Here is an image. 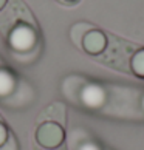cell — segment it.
Listing matches in <instances>:
<instances>
[{
    "label": "cell",
    "mask_w": 144,
    "mask_h": 150,
    "mask_svg": "<svg viewBox=\"0 0 144 150\" xmlns=\"http://www.w3.org/2000/svg\"><path fill=\"white\" fill-rule=\"evenodd\" d=\"M79 150H99L95 144H92V142H87V144H84V146H81V149Z\"/></svg>",
    "instance_id": "obj_9"
},
{
    "label": "cell",
    "mask_w": 144,
    "mask_h": 150,
    "mask_svg": "<svg viewBox=\"0 0 144 150\" xmlns=\"http://www.w3.org/2000/svg\"><path fill=\"white\" fill-rule=\"evenodd\" d=\"M130 73L144 77V50H136L130 62Z\"/></svg>",
    "instance_id": "obj_6"
},
{
    "label": "cell",
    "mask_w": 144,
    "mask_h": 150,
    "mask_svg": "<svg viewBox=\"0 0 144 150\" xmlns=\"http://www.w3.org/2000/svg\"><path fill=\"white\" fill-rule=\"evenodd\" d=\"M136 51V47L133 43H129L118 37H110L107 40V48L104 51L102 62L116 70L130 73V62Z\"/></svg>",
    "instance_id": "obj_1"
},
{
    "label": "cell",
    "mask_w": 144,
    "mask_h": 150,
    "mask_svg": "<svg viewBox=\"0 0 144 150\" xmlns=\"http://www.w3.org/2000/svg\"><path fill=\"white\" fill-rule=\"evenodd\" d=\"M8 42H9V47L16 50V51H20V53L30 51L37 42V33L33 26L23 23V22H19L11 30L8 36Z\"/></svg>",
    "instance_id": "obj_3"
},
{
    "label": "cell",
    "mask_w": 144,
    "mask_h": 150,
    "mask_svg": "<svg viewBox=\"0 0 144 150\" xmlns=\"http://www.w3.org/2000/svg\"><path fill=\"white\" fill-rule=\"evenodd\" d=\"M64 2H65V3H70V5H71V3H76L77 0H64Z\"/></svg>",
    "instance_id": "obj_11"
},
{
    "label": "cell",
    "mask_w": 144,
    "mask_h": 150,
    "mask_svg": "<svg viewBox=\"0 0 144 150\" xmlns=\"http://www.w3.org/2000/svg\"><path fill=\"white\" fill-rule=\"evenodd\" d=\"M8 136H9V130H8V127L5 125L2 121H0V146H3V144L6 142Z\"/></svg>",
    "instance_id": "obj_8"
},
{
    "label": "cell",
    "mask_w": 144,
    "mask_h": 150,
    "mask_svg": "<svg viewBox=\"0 0 144 150\" xmlns=\"http://www.w3.org/2000/svg\"><path fill=\"white\" fill-rule=\"evenodd\" d=\"M0 150H19L17 147V139H16V136H13L9 133L6 142L3 144V146H0Z\"/></svg>",
    "instance_id": "obj_7"
},
{
    "label": "cell",
    "mask_w": 144,
    "mask_h": 150,
    "mask_svg": "<svg viewBox=\"0 0 144 150\" xmlns=\"http://www.w3.org/2000/svg\"><path fill=\"white\" fill-rule=\"evenodd\" d=\"M79 45L84 48V51H87L88 54H93V56H98L106 51L107 48V36L104 34L102 31H99L96 28H90L84 37Z\"/></svg>",
    "instance_id": "obj_4"
},
{
    "label": "cell",
    "mask_w": 144,
    "mask_h": 150,
    "mask_svg": "<svg viewBox=\"0 0 144 150\" xmlns=\"http://www.w3.org/2000/svg\"><path fill=\"white\" fill-rule=\"evenodd\" d=\"M64 139V127L57 121H45L36 129V141L43 149H57Z\"/></svg>",
    "instance_id": "obj_2"
},
{
    "label": "cell",
    "mask_w": 144,
    "mask_h": 150,
    "mask_svg": "<svg viewBox=\"0 0 144 150\" xmlns=\"http://www.w3.org/2000/svg\"><path fill=\"white\" fill-rule=\"evenodd\" d=\"M6 3H8V0H0V11L5 8V5H6Z\"/></svg>",
    "instance_id": "obj_10"
},
{
    "label": "cell",
    "mask_w": 144,
    "mask_h": 150,
    "mask_svg": "<svg viewBox=\"0 0 144 150\" xmlns=\"http://www.w3.org/2000/svg\"><path fill=\"white\" fill-rule=\"evenodd\" d=\"M16 76L6 68H0V98H5L14 90Z\"/></svg>",
    "instance_id": "obj_5"
}]
</instances>
